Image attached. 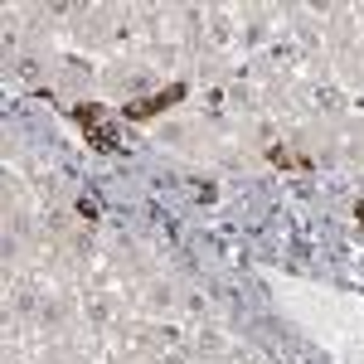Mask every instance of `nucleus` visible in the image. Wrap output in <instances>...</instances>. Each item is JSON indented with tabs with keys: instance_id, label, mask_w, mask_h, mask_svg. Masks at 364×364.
I'll return each mask as SVG.
<instances>
[{
	"instance_id": "nucleus-2",
	"label": "nucleus",
	"mask_w": 364,
	"mask_h": 364,
	"mask_svg": "<svg viewBox=\"0 0 364 364\" xmlns=\"http://www.w3.org/2000/svg\"><path fill=\"white\" fill-rule=\"evenodd\" d=\"M73 117L83 122V136L97 146V151H122V141L107 132V117H102V107H87V102H78L73 107Z\"/></svg>"
},
{
	"instance_id": "nucleus-3",
	"label": "nucleus",
	"mask_w": 364,
	"mask_h": 364,
	"mask_svg": "<svg viewBox=\"0 0 364 364\" xmlns=\"http://www.w3.org/2000/svg\"><path fill=\"white\" fill-rule=\"evenodd\" d=\"M267 161H272V166H287V170H311L306 156H291L287 146H267Z\"/></svg>"
},
{
	"instance_id": "nucleus-1",
	"label": "nucleus",
	"mask_w": 364,
	"mask_h": 364,
	"mask_svg": "<svg viewBox=\"0 0 364 364\" xmlns=\"http://www.w3.org/2000/svg\"><path fill=\"white\" fill-rule=\"evenodd\" d=\"M185 92H190V87L185 83H170V87H161V92H156V97H146V102H127V122H151V117L156 112H166V107H175V102H185Z\"/></svg>"
},
{
	"instance_id": "nucleus-4",
	"label": "nucleus",
	"mask_w": 364,
	"mask_h": 364,
	"mask_svg": "<svg viewBox=\"0 0 364 364\" xmlns=\"http://www.w3.org/2000/svg\"><path fill=\"white\" fill-rule=\"evenodd\" d=\"M355 214H360V224H364V199H360V204H355Z\"/></svg>"
}]
</instances>
